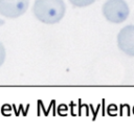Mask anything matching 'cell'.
<instances>
[{
    "label": "cell",
    "instance_id": "cell-1",
    "mask_svg": "<svg viewBox=\"0 0 134 131\" xmlns=\"http://www.w3.org/2000/svg\"><path fill=\"white\" fill-rule=\"evenodd\" d=\"M32 13L42 23L55 24L64 18L66 5L63 0H35Z\"/></svg>",
    "mask_w": 134,
    "mask_h": 131
},
{
    "label": "cell",
    "instance_id": "cell-2",
    "mask_svg": "<svg viewBox=\"0 0 134 131\" xmlns=\"http://www.w3.org/2000/svg\"><path fill=\"white\" fill-rule=\"evenodd\" d=\"M102 9L107 21L117 24L126 21L130 14L129 5L125 0H107Z\"/></svg>",
    "mask_w": 134,
    "mask_h": 131
},
{
    "label": "cell",
    "instance_id": "cell-3",
    "mask_svg": "<svg viewBox=\"0 0 134 131\" xmlns=\"http://www.w3.org/2000/svg\"><path fill=\"white\" fill-rule=\"evenodd\" d=\"M28 6L29 0H0V15L8 19H16L25 14Z\"/></svg>",
    "mask_w": 134,
    "mask_h": 131
},
{
    "label": "cell",
    "instance_id": "cell-4",
    "mask_svg": "<svg viewBox=\"0 0 134 131\" xmlns=\"http://www.w3.org/2000/svg\"><path fill=\"white\" fill-rule=\"evenodd\" d=\"M118 48L130 57H134V25H127L117 35Z\"/></svg>",
    "mask_w": 134,
    "mask_h": 131
},
{
    "label": "cell",
    "instance_id": "cell-5",
    "mask_svg": "<svg viewBox=\"0 0 134 131\" xmlns=\"http://www.w3.org/2000/svg\"><path fill=\"white\" fill-rule=\"evenodd\" d=\"M72 5L76 6V7H85V6H89L92 3H94L96 0H68Z\"/></svg>",
    "mask_w": 134,
    "mask_h": 131
},
{
    "label": "cell",
    "instance_id": "cell-6",
    "mask_svg": "<svg viewBox=\"0 0 134 131\" xmlns=\"http://www.w3.org/2000/svg\"><path fill=\"white\" fill-rule=\"evenodd\" d=\"M5 57H6V52H5V47L4 45L0 42V67L3 65L4 61H5Z\"/></svg>",
    "mask_w": 134,
    "mask_h": 131
}]
</instances>
